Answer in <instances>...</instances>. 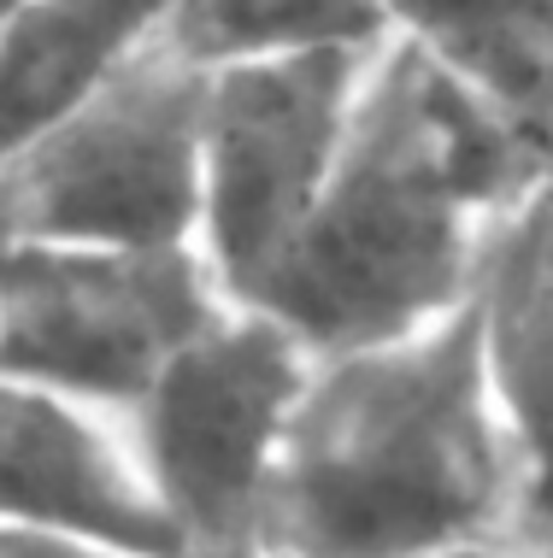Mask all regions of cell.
<instances>
[{"label": "cell", "instance_id": "3", "mask_svg": "<svg viewBox=\"0 0 553 558\" xmlns=\"http://www.w3.org/2000/svg\"><path fill=\"white\" fill-rule=\"evenodd\" d=\"M312 347L265 306H224L118 417L142 494L177 547L265 553L272 494Z\"/></svg>", "mask_w": 553, "mask_h": 558}, {"label": "cell", "instance_id": "8", "mask_svg": "<svg viewBox=\"0 0 553 558\" xmlns=\"http://www.w3.org/2000/svg\"><path fill=\"white\" fill-rule=\"evenodd\" d=\"M471 318L513 459V535L553 541V183H536L495 230Z\"/></svg>", "mask_w": 553, "mask_h": 558}, {"label": "cell", "instance_id": "4", "mask_svg": "<svg viewBox=\"0 0 553 558\" xmlns=\"http://www.w3.org/2000/svg\"><path fill=\"white\" fill-rule=\"evenodd\" d=\"M224 306L201 247L24 241L0 270V371L118 424Z\"/></svg>", "mask_w": 553, "mask_h": 558}, {"label": "cell", "instance_id": "1", "mask_svg": "<svg viewBox=\"0 0 553 558\" xmlns=\"http://www.w3.org/2000/svg\"><path fill=\"white\" fill-rule=\"evenodd\" d=\"M542 171L471 88L377 48L324 201L253 306L312 353L377 347L471 306L495 230Z\"/></svg>", "mask_w": 553, "mask_h": 558}, {"label": "cell", "instance_id": "11", "mask_svg": "<svg viewBox=\"0 0 553 558\" xmlns=\"http://www.w3.org/2000/svg\"><path fill=\"white\" fill-rule=\"evenodd\" d=\"M395 41L383 0H177L166 48L201 77L272 59L377 53Z\"/></svg>", "mask_w": 553, "mask_h": 558}, {"label": "cell", "instance_id": "2", "mask_svg": "<svg viewBox=\"0 0 553 558\" xmlns=\"http://www.w3.org/2000/svg\"><path fill=\"white\" fill-rule=\"evenodd\" d=\"M518 494L471 306L412 336L312 353L265 558H471Z\"/></svg>", "mask_w": 553, "mask_h": 558}, {"label": "cell", "instance_id": "13", "mask_svg": "<svg viewBox=\"0 0 553 558\" xmlns=\"http://www.w3.org/2000/svg\"><path fill=\"white\" fill-rule=\"evenodd\" d=\"M24 247V218H19V194H12V177L7 165H0V270H7V259Z\"/></svg>", "mask_w": 553, "mask_h": 558}, {"label": "cell", "instance_id": "10", "mask_svg": "<svg viewBox=\"0 0 553 558\" xmlns=\"http://www.w3.org/2000/svg\"><path fill=\"white\" fill-rule=\"evenodd\" d=\"M407 41L471 88L553 183V0H383Z\"/></svg>", "mask_w": 553, "mask_h": 558}, {"label": "cell", "instance_id": "9", "mask_svg": "<svg viewBox=\"0 0 553 558\" xmlns=\"http://www.w3.org/2000/svg\"><path fill=\"white\" fill-rule=\"evenodd\" d=\"M177 0H19L0 24V165L166 41Z\"/></svg>", "mask_w": 553, "mask_h": 558}, {"label": "cell", "instance_id": "15", "mask_svg": "<svg viewBox=\"0 0 553 558\" xmlns=\"http://www.w3.org/2000/svg\"><path fill=\"white\" fill-rule=\"evenodd\" d=\"M12 7H19V0H0V24H7V12H12Z\"/></svg>", "mask_w": 553, "mask_h": 558}, {"label": "cell", "instance_id": "14", "mask_svg": "<svg viewBox=\"0 0 553 558\" xmlns=\"http://www.w3.org/2000/svg\"><path fill=\"white\" fill-rule=\"evenodd\" d=\"M471 558H553V541H542V535H506V541H495V547H483Z\"/></svg>", "mask_w": 553, "mask_h": 558}, {"label": "cell", "instance_id": "7", "mask_svg": "<svg viewBox=\"0 0 553 558\" xmlns=\"http://www.w3.org/2000/svg\"><path fill=\"white\" fill-rule=\"evenodd\" d=\"M0 530L177 547L112 417L0 371Z\"/></svg>", "mask_w": 553, "mask_h": 558}, {"label": "cell", "instance_id": "12", "mask_svg": "<svg viewBox=\"0 0 553 558\" xmlns=\"http://www.w3.org/2000/svg\"><path fill=\"white\" fill-rule=\"evenodd\" d=\"M0 558H265V553H213V547H107V541H71V535H24L0 530Z\"/></svg>", "mask_w": 553, "mask_h": 558}, {"label": "cell", "instance_id": "6", "mask_svg": "<svg viewBox=\"0 0 553 558\" xmlns=\"http://www.w3.org/2000/svg\"><path fill=\"white\" fill-rule=\"evenodd\" d=\"M206 77L166 41L7 159L24 241L194 247Z\"/></svg>", "mask_w": 553, "mask_h": 558}, {"label": "cell", "instance_id": "5", "mask_svg": "<svg viewBox=\"0 0 553 558\" xmlns=\"http://www.w3.org/2000/svg\"><path fill=\"white\" fill-rule=\"evenodd\" d=\"M371 59L377 53H318L206 77L194 247L230 300L253 306L318 213Z\"/></svg>", "mask_w": 553, "mask_h": 558}]
</instances>
